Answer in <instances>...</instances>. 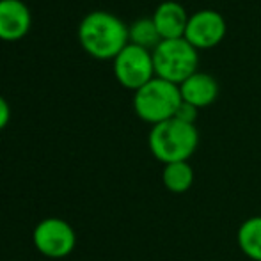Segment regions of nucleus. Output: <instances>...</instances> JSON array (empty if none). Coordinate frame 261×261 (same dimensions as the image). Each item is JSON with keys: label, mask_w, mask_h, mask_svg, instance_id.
Returning <instances> with one entry per match:
<instances>
[{"label": "nucleus", "mask_w": 261, "mask_h": 261, "mask_svg": "<svg viewBox=\"0 0 261 261\" xmlns=\"http://www.w3.org/2000/svg\"><path fill=\"white\" fill-rule=\"evenodd\" d=\"M79 41L91 57L109 61L116 59L130 43L128 27L121 18L109 11H91L79 25Z\"/></svg>", "instance_id": "1"}, {"label": "nucleus", "mask_w": 261, "mask_h": 261, "mask_svg": "<svg viewBox=\"0 0 261 261\" xmlns=\"http://www.w3.org/2000/svg\"><path fill=\"white\" fill-rule=\"evenodd\" d=\"M148 144L153 156L164 165L174 162H189L199 144V134L196 124L183 123L172 117L151 128Z\"/></svg>", "instance_id": "2"}, {"label": "nucleus", "mask_w": 261, "mask_h": 261, "mask_svg": "<svg viewBox=\"0 0 261 261\" xmlns=\"http://www.w3.org/2000/svg\"><path fill=\"white\" fill-rule=\"evenodd\" d=\"M179 86L155 76L134 94V110L142 121L149 124L172 119L181 105Z\"/></svg>", "instance_id": "3"}, {"label": "nucleus", "mask_w": 261, "mask_h": 261, "mask_svg": "<svg viewBox=\"0 0 261 261\" xmlns=\"http://www.w3.org/2000/svg\"><path fill=\"white\" fill-rule=\"evenodd\" d=\"M153 64L155 75L176 86H181L189 76L197 71L199 55L185 38L162 39L153 50Z\"/></svg>", "instance_id": "4"}, {"label": "nucleus", "mask_w": 261, "mask_h": 261, "mask_svg": "<svg viewBox=\"0 0 261 261\" xmlns=\"http://www.w3.org/2000/svg\"><path fill=\"white\" fill-rule=\"evenodd\" d=\"M114 75L123 87L139 91L149 80L155 79L153 54L142 46L128 43L114 59Z\"/></svg>", "instance_id": "5"}, {"label": "nucleus", "mask_w": 261, "mask_h": 261, "mask_svg": "<svg viewBox=\"0 0 261 261\" xmlns=\"http://www.w3.org/2000/svg\"><path fill=\"white\" fill-rule=\"evenodd\" d=\"M32 242L43 256L59 259L73 252L76 244V234L75 229L66 220L59 219V217H48L34 227Z\"/></svg>", "instance_id": "6"}, {"label": "nucleus", "mask_w": 261, "mask_h": 261, "mask_svg": "<svg viewBox=\"0 0 261 261\" xmlns=\"http://www.w3.org/2000/svg\"><path fill=\"white\" fill-rule=\"evenodd\" d=\"M226 36V21L222 14L213 9H203L189 18L183 38L194 48H213Z\"/></svg>", "instance_id": "7"}, {"label": "nucleus", "mask_w": 261, "mask_h": 261, "mask_svg": "<svg viewBox=\"0 0 261 261\" xmlns=\"http://www.w3.org/2000/svg\"><path fill=\"white\" fill-rule=\"evenodd\" d=\"M32 16L27 4L21 0H0V39L20 41L27 36Z\"/></svg>", "instance_id": "8"}, {"label": "nucleus", "mask_w": 261, "mask_h": 261, "mask_svg": "<svg viewBox=\"0 0 261 261\" xmlns=\"http://www.w3.org/2000/svg\"><path fill=\"white\" fill-rule=\"evenodd\" d=\"M189 14L181 4L174 0L162 2L155 9L153 21L162 39H179L185 36L187 23H189Z\"/></svg>", "instance_id": "9"}, {"label": "nucleus", "mask_w": 261, "mask_h": 261, "mask_svg": "<svg viewBox=\"0 0 261 261\" xmlns=\"http://www.w3.org/2000/svg\"><path fill=\"white\" fill-rule=\"evenodd\" d=\"M179 93H181L183 101L194 105L196 109H204V107L212 105L217 100L219 84L208 73L196 71L179 86Z\"/></svg>", "instance_id": "10"}, {"label": "nucleus", "mask_w": 261, "mask_h": 261, "mask_svg": "<svg viewBox=\"0 0 261 261\" xmlns=\"http://www.w3.org/2000/svg\"><path fill=\"white\" fill-rule=\"evenodd\" d=\"M240 251L252 261H261V215L249 217L240 224L237 233Z\"/></svg>", "instance_id": "11"}, {"label": "nucleus", "mask_w": 261, "mask_h": 261, "mask_svg": "<svg viewBox=\"0 0 261 261\" xmlns=\"http://www.w3.org/2000/svg\"><path fill=\"white\" fill-rule=\"evenodd\" d=\"M164 187L172 194H185L194 185V169L189 162H174L164 165L162 171Z\"/></svg>", "instance_id": "12"}, {"label": "nucleus", "mask_w": 261, "mask_h": 261, "mask_svg": "<svg viewBox=\"0 0 261 261\" xmlns=\"http://www.w3.org/2000/svg\"><path fill=\"white\" fill-rule=\"evenodd\" d=\"M128 36H130L132 45L142 46V48H146V50H149V48L155 50L158 46V43L162 41L153 18H141V20L134 21V23L128 27Z\"/></svg>", "instance_id": "13"}, {"label": "nucleus", "mask_w": 261, "mask_h": 261, "mask_svg": "<svg viewBox=\"0 0 261 261\" xmlns=\"http://www.w3.org/2000/svg\"><path fill=\"white\" fill-rule=\"evenodd\" d=\"M197 112H199V109H196L194 105L187 103V101H181V105H179L178 112H176V119L183 121V123H189V124H194L197 119Z\"/></svg>", "instance_id": "14"}, {"label": "nucleus", "mask_w": 261, "mask_h": 261, "mask_svg": "<svg viewBox=\"0 0 261 261\" xmlns=\"http://www.w3.org/2000/svg\"><path fill=\"white\" fill-rule=\"evenodd\" d=\"M9 119H11V107L7 103V100L4 96H0V130L9 124Z\"/></svg>", "instance_id": "15"}]
</instances>
